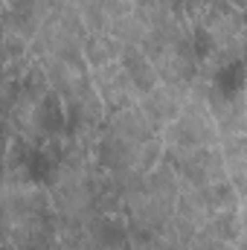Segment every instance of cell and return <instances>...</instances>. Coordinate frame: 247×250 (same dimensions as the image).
I'll list each match as a JSON object with an SVG mask.
<instances>
[{
  "label": "cell",
  "instance_id": "cell-18",
  "mask_svg": "<svg viewBox=\"0 0 247 250\" xmlns=\"http://www.w3.org/2000/svg\"><path fill=\"white\" fill-rule=\"evenodd\" d=\"M186 250H236V245H227V242H221V239L209 236L206 230H198V233H195V239L189 242V248H186Z\"/></svg>",
  "mask_w": 247,
  "mask_h": 250
},
{
  "label": "cell",
  "instance_id": "cell-4",
  "mask_svg": "<svg viewBox=\"0 0 247 250\" xmlns=\"http://www.w3.org/2000/svg\"><path fill=\"white\" fill-rule=\"evenodd\" d=\"M163 148H198L218 146V128L212 123L206 105H184L181 114L160 131Z\"/></svg>",
  "mask_w": 247,
  "mask_h": 250
},
{
  "label": "cell",
  "instance_id": "cell-15",
  "mask_svg": "<svg viewBox=\"0 0 247 250\" xmlns=\"http://www.w3.org/2000/svg\"><path fill=\"white\" fill-rule=\"evenodd\" d=\"M108 35L117 38L123 47H140L143 38L148 35V29H145V23L134 12H128V15H123V18H117V21L108 23Z\"/></svg>",
  "mask_w": 247,
  "mask_h": 250
},
{
  "label": "cell",
  "instance_id": "cell-21",
  "mask_svg": "<svg viewBox=\"0 0 247 250\" xmlns=\"http://www.w3.org/2000/svg\"><path fill=\"white\" fill-rule=\"evenodd\" d=\"M3 9H6V6H3V0H0V12H3Z\"/></svg>",
  "mask_w": 247,
  "mask_h": 250
},
{
  "label": "cell",
  "instance_id": "cell-6",
  "mask_svg": "<svg viewBox=\"0 0 247 250\" xmlns=\"http://www.w3.org/2000/svg\"><path fill=\"white\" fill-rule=\"evenodd\" d=\"M90 84H93V90H96V96H99V102L105 105L108 114L137 102V93H134V87H131V82H128L120 62L90 70Z\"/></svg>",
  "mask_w": 247,
  "mask_h": 250
},
{
  "label": "cell",
  "instance_id": "cell-10",
  "mask_svg": "<svg viewBox=\"0 0 247 250\" xmlns=\"http://www.w3.org/2000/svg\"><path fill=\"white\" fill-rule=\"evenodd\" d=\"M175 212L184 215L186 221H192V224L201 230V227L206 224V218L215 212V204H212L209 187H186V184H181Z\"/></svg>",
  "mask_w": 247,
  "mask_h": 250
},
{
  "label": "cell",
  "instance_id": "cell-7",
  "mask_svg": "<svg viewBox=\"0 0 247 250\" xmlns=\"http://www.w3.org/2000/svg\"><path fill=\"white\" fill-rule=\"evenodd\" d=\"M134 105H137V111L143 114V120L148 123V128H151L154 134H160L166 125L181 114L178 87H169V84H157V87H151V90L143 93Z\"/></svg>",
  "mask_w": 247,
  "mask_h": 250
},
{
  "label": "cell",
  "instance_id": "cell-12",
  "mask_svg": "<svg viewBox=\"0 0 247 250\" xmlns=\"http://www.w3.org/2000/svg\"><path fill=\"white\" fill-rule=\"evenodd\" d=\"M123 53H125V47L117 38H111L108 32H87V38H84V44H82V59H84V64H87L90 70L120 62Z\"/></svg>",
  "mask_w": 247,
  "mask_h": 250
},
{
  "label": "cell",
  "instance_id": "cell-11",
  "mask_svg": "<svg viewBox=\"0 0 247 250\" xmlns=\"http://www.w3.org/2000/svg\"><path fill=\"white\" fill-rule=\"evenodd\" d=\"M120 64H123V70H125V76H128V82H131V87H134V93H137V99L143 93H148L151 87L160 84L154 67H151V62L145 59V53L140 47H125Z\"/></svg>",
  "mask_w": 247,
  "mask_h": 250
},
{
  "label": "cell",
  "instance_id": "cell-13",
  "mask_svg": "<svg viewBox=\"0 0 247 250\" xmlns=\"http://www.w3.org/2000/svg\"><path fill=\"white\" fill-rule=\"evenodd\" d=\"M143 189H145L148 195H154L160 204H166L169 209H175V204H178V192H181V181H178V175L172 172V166H169L166 160H160V163L145 175Z\"/></svg>",
  "mask_w": 247,
  "mask_h": 250
},
{
  "label": "cell",
  "instance_id": "cell-8",
  "mask_svg": "<svg viewBox=\"0 0 247 250\" xmlns=\"http://www.w3.org/2000/svg\"><path fill=\"white\" fill-rule=\"evenodd\" d=\"M87 250H125L128 242V224L120 212H105V215H96L87 230Z\"/></svg>",
  "mask_w": 247,
  "mask_h": 250
},
{
  "label": "cell",
  "instance_id": "cell-1",
  "mask_svg": "<svg viewBox=\"0 0 247 250\" xmlns=\"http://www.w3.org/2000/svg\"><path fill=\"white\" fill-rule=\"evenodd\" d=\"M140 50L151 62L160 84L181 87V84L201 79V62H198V53H195L192 23L181 9L169 21H163L157 29H151L143 38Z\"/></svg>",
  "mask_w": 247,
  "mask_h": 250
},
{
  "label": "cell",
  "instance_id": "cell-2",
  "mask_svg": "<svg viewBox=\"0 0 247 250\" xmlns=\"http://www.w3.org/2000/svg\"><path fill=\"white\" fill-rule=\"evenodd\" d=\"M87 38V29L79 18V9L73 0H56L53 12L38 26V35L29 44L32 59L44 56H82V44Z\"/></svg>",
  "mask_w": 247,
  "mask_h": 250
},
{
  "label": "cell",
  "instance_id": "cell-9",
  "mask_svg": "<svg viewBox=\"0 0 247 250\" xmlns=\"http://www.w3.org/2000/svg\"><path fill=\"white\" fill-rule=\"evenodd\" d=\"M102 128H105L108 134L120 137V140L137 143V146H143V143H148V140H154V137H157V134L148 128V123L143 120V114L137 111V105H128V108H120V111L108 114Z\"/></svg>",
  "mask_w": 247,
  "mask_h": 250
},
{
  "label": "cell",
  "instance_id": "cell-14",
  "mask_svg": "<svg viewBox=\"0 0 247 250\" xmlns=\"http://www.w3.org/2000/svg\"><path fill=\"white\" fill-rule=\"evenodd\" d=\"M209 236L227 242V245H239L245 239V221H242V209H218L206 218V224L201 227Z\"/></svg>",
  "mask_w": 247,
  "mask_h": 250
},
{
  "label": "cell",
  "instance_id": "cell-5",
  "mask_svg": "<svg viewBox=\"0 0 247 250\" xmlns=\"http://www.w3.org/2000/svg\"><path fill=\"white\" fill-rule=\"evenodd\" d=\"M44 70V79H47V87L59 96V99H70L76 96L82 87L90 84V67L84 64L82 56H44V59H35Z\"/></svg>",
  "mask_w": 247,
  "mask_h": 250
},
{
  "label": "cell",
  "instance_id": "cell-17",
  "mask_svg": "<svg viewBox=\"0 0 247 250\" xmlns=\"http://www.w3.org/2000/svg\"><path fill=\"white\" fill-rule=\"evenodd\" d=\"M128 242H131V250H181L163 233H128Z\"/></svg>",
  "mask_w": 247,
  "mask_h": 250
},
{
  "label": "cell",
  "instance_id": "cell-19",
  "mask_svg": "<svg viewBox=\"0 0 247 250\" xmlns=\"http://www.w3.org/2000/svg\"><path fill=\"white\" fill-rule=\"evenodd\" d=\"M6 67V50H3V23H0V70Z\"/></svg>",
  "mask_w": 247,
  "mask_h": 250
},
{
  "label": "cell",
  "instance_id": "cell-3",
  "mask_svg": "<svg viewBox=\"0 0 247 250\" xmlns=\"http://www.w3.org/2000/svg\"><path fill=\"white\" fill-rule=\"evenodd\" d=\"M163 160L172 166L178 181L186 187H215L227 181V169H224V157L218 146L163 148Z\"/></svg>",
  "mask_w": 247,
  "mask_h": 250
},
{
  "label": "cell",
  "instance_id": "cell-16",
  "mask_svg": "<svg viewBox=\"0 0 247 250\" xmlns=\"http://www.w3.org/2000/svg\"><path fill=\"white\" fill-rule=\"evenodd\" d=\"M209 195H212L215 212H218V209H242V201H245V195L233 187L230 181H221V184L209 187Z\"/></svg>",
  "mask_w": 247,
  "mask_h": 250
},
{
  "label": "cell",
  "instance_id": "cell-20",
  "mask_svg": "<svg viewBox=\"0 0 247 250\" xmlns=\"http://www.w3.org/2000/svg\"><path fill=\"white\" fill-rule=\"evenodd\" d=\"M6 242V218H3V212H0V245Z\"/></svg>",
  "mask_w": 247,
  "mask_h": 250
}]
</instances>
